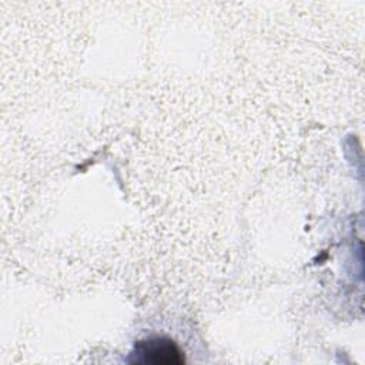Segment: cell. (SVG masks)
I'll use <instances>...</instances> for the list:
<instances>
[{
	"label": "cell",
	"instance_id": "obj_1",
	"mask_svg": "<svg viewBox=\"0 0 365 365\" xmlns=\"http://www.w3.org/2000/svg\"><path fill=\"white\" fill-rule=\"evenodd\" d=\"M128 362L138 365H178L184 356L170 338L154 336L138 341L130 354Z\"/></svg>",
	"mask_w": 365,
	"mask_h": 365
}]
</instances>
